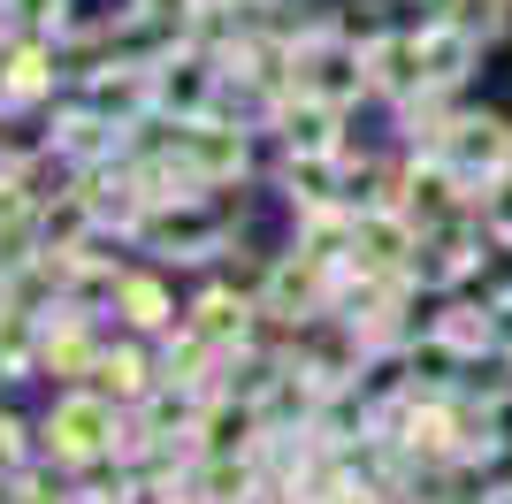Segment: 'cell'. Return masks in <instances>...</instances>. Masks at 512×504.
I'll return each instance as SVG.
<instances>
[{
	"label": "cell",
	"instance_id": "obj_1",
	"mask_svg": "<svg viewBox=\"0 0 512 504\" xmlns=\"http://www.w3.org/2000/svg\"><path fill=\"white\" fill-rule=\"evenodd\" d=\"M115 405H107V390H69L54 413H46V451L62 466H85L100 459V451H115Z\"/></svg>",
	"mask_w": 512,
	"mask_h": 504
},
{
	"label": "cell",
	"instance_id": "obj_2",
	"mask_svg": "<svg viewBox=\"0 0 512 504\" xmlns=\"http://www.w3.org/2000/svg\"><path fill=\"white\" fill-rule=\"evenodd\" d=\"M413 245H421V230H413V214H390V207H367L352 214V260H360V275H390V268H413Z\"/></svg>",
	"mask_w": 512,
	"mask_h": 504
},
{
	"label": "cell",
	"instance_id": "obj_3",
	"mask_svg": "<svg viewBox=\"0 0 512 504\" xmlns=\"http://www.w3.org/2000/svg\"><path fill=\"white\" fill-rule=\"evenodd\" d=\"M176 146H184V168H192L199 184H230V176H245V138L222 130V123H207V115H192Z\"/></svg>",
	"mask_w": 512,
	"mask_h": 504
},
{
	"label": "cell",
	"instance_id": "obj_4",
	"mask_svg": "<svg viewBox=\"0 0 512 504\" xmlns=\"http://www.w3.org/2000/svg\"><path fill=\"white\" fill-rule=\"evenodd\" d=\"M153 100L176 107L184 123H192V115H207V100H214V62H207V54H169V62L153 69Z\"/></svg>",
	"mask_w": 512,
	"mask_h": 504
},
{
	"label": "cell",
	"instance_id": "obj_5",
	"mask_svg": "<svg viewBox=\"0 0 512 504\" xmlns=\"http://www.w3.org/2000/svg\"><path fill=\"white\" fill-rule=\"evenodd\" d=\"M444 153L459 168H512V130L497 123V115H459V123L444 130Z\"/></svg>",
	"mask_w": 512,
	"mask_h": 504
},
{
	"label": "cell",
	"instance_id": "obj_6",
	"mask_svg": "<svg viewBox=\"0 0 512 504\" xmlns=\"http://www.w3.org/2000/svg\"><path fill=\"white\" fill-rule=\"evenodd\" d=\"M329 291V260L321 252H299V260H283L276 275H268V314H314V298Z\"/></svg>",
	"mask_w": 512,
	"mask_h": 504
},
{
	"label": "cell",
	"instance_id": "obj_7",
	"mask_svg": "<svg viewBox=\"0 0 512 504\" xmlns=\"http://www.w3.org/2000/svg\"><path fill=\"white\" fill-rule=\"evenodd\" d=\"M467 268H474V237L459 230V222L421 230V245H413V275H421V283H459Z\"/></svg>",
	"mask_w": 512,
	"mask_h": 504
},
{
	"label": "cell",
	"instance_id": "obj_8",
	"mask_svg": "<svg viewBox=\"0 0 512 504\" xmlns=\"http://www.w3.org/2000/svg\"><path fill=\"white\" fill-rule=\"evenodd\" d=\"M413 199H406V214L421 222V230H436V222H459V161H428V168H413Z\"/></svg>",
	"mask_w": 512,
	"mask_h": 504
},
{
	"label": "cell",
	"instance_id": "obj_9",
	"mask_svg": "<svg viewBox=\"0 0 512 504\" xmlns=\"http://www.w3.org/2000/svg\"><path fill=\"white\" fill-rule=\"evenodd\" d=\"M283 146L291 153H337V100L299 92V100L283 107Z\"/></svg>",
	"mask_w": 512,
	"mask_h": 504
},
{
	"label": "cell",
	"instance_id": "obj_10",
	"mask_svg": "<svg viewBox=\"0 0 512 504\" xmlns=\"http://www.w3.org/2000/svg\"><path fill=\"white\" fill-rule=\"evenodd\" d=\"M192 504H253V466L237 459V451L207 459V466H199V482H192Z\"/></svg>",
	"mask_w": 512,
	"mask_h": 504
},
{
	"label": "cell",
	"instance_id": "obj_11",
	"mask_svg": "<svg viewBox=\"0 0 512 504\" xmlns=\"http://www.w3.org/2000/svg\"><path fill=\"white\" fill-rule=\"evenodd\" d=\"M260 420H268V413H260L253 398H245V405H214V413L199 420V436H207V459H222V451H245V443L260 436Z\"/></svg>",
	"mask_w": 512,
	"mask_h": 504
},
{
	"label": "cell",
	"instance_id": "obj_12",
	"mask_svg": "<svg viewBox=\"0 0 512 504\" xmlns=\"http://www.w3.org/2000/svg\"><path fill=\"white\" fill-rule=\"evenodd\" d=\"M192 329L207 336V344H230V336L245 344V329H253V306H245L237 291H207V298L192 306Z\"/></svg>",
	"mask_w": 512,
	"mask_h": 504
},
{
	"label": "cell",
	"instance_id": "obj_13",
	"mask_svg": "<svg viewBox=\"0 0 512 504\" xmlns=\"http://www.w3.org/2000/svg\"><path fill=\"white\" fill-rule=\"evenodd\" d=\"M146 100H153V69H115V62H107L100 77H92V107H100V115H115V107L138 115Z\"/></svg>",
	"mask_w": 512,
	"mask_h": 504
},
{
	"label": "cell",
	"instance_id": "obj_14",
	"mask_svg": "<svg viewBox=\"0 0 512 504\" xmlns=\"http://www.w3.org/2000/svg\"><path fill=\"white\" fill-rule=\"evenodd\" d=\"M367 84V69L352 62V54H337V46H329V54H314V62H306V77H299V92H321V100H352V92H360Z\"/></svg>",
	"mask_w": 512,
	"mask_h": 504
},
{
	"label": "cell",
	"instance_id": "obj_15",
	"mask_svg": "<svg viewBox=\"0 0 512 504\" xmlns=\"http://www.w3.org/2000/svg\"><path fill=\"white\" fill-rule=\"evenodd\" d=\"M115 306L130 329H169V291L153 275H115Z\"/></svg>",
	"mask_w": 512,
	"mask_h": 504
},
{
	"label": "cell",
	"instance_id": "obj_16",
	"mask_svg": "<svg viewBox=\"0 0 512 504\" xmlns=\"http://www.w3.org/2000/svg\"><path fill=\"white\" fill-rule=\"evenodd\" d=\"M367 77L390 84V92H413V84H421V39H375Z\"/></svg>",
	"mask_w": 512,
	"mask_h": 504
},
{
	"label": "cell",
	"instance_id": "obj_17",
	"mask_svg": "<svg viewBox=\"0 0 512 504\" xmlns=\"http://www.w3.org/2000/svg\"><path fill=\"white\" fill-rule=\"evenodd\" d=\"M54 69H46V46H16L8 62H0V100H39Z\"/></svg>",
	"mask_w": 512,
	"mask_h": 504
},
{
	"label": "cell",
	"instance_id": "obj_18",
	"mask_svg": "<svg viewBox=\"0 0 512 504\" xmlns=\"http://www.w3.org/2000/svg\"><path fill=\"white\" fill-rule=\"evenodd\" d=\"M153 237H161V245H169L176 260H199V252H214V237H222V230H214L207 214H192V207H184V214H161V222H153Z\"/></svg>",
	"mask_w": 512,
	"mask_h": 504
},
{
	"label": "cell",
	"instance_id": "obj_19",
	"mask_svg": "<svg viewBox=\"0 0 512 504\" xmlns=\"http://www.w3.org/2000/svg\"><path fill=\"white\" fill-rule=\"evenodd\" d=\"M39 359H46V367H54V375H85V367H92V359H100V352H92V344H85V329H77V321H62V329H46Z\"/></svg>",
	"mask_w": 512,
	"mask_h": 504
},
{
	"label": "cell",
	"instance_id": "obj_20",
	"mask_svg": "<svg viewBox=\"0 0 512 504\" xmlns=\"http://www.w3.org/2000/svg\"><path fill=\"white\" fill-rule=\"evenodd\" d=\"M39 344H46V336H31V321H23V306H0V375H23Z\"/></svg>",
	"mask_w": 512,
	"mask_h": 504
},
{
	"label": "cell",
	"instance_id": "obj_21",
	"mask_svg": "<svg viewBox=\"0 0 512 504\" xmlns=\"http://www.w3.org/2000/svg\"><path fill=\"white\" fill-rule=\"evenodd\" d=\"M92 375H100L107 398H138V390H146V359H138V352H100V359H92Z\"/></svg>",
	"mask_w": 512,
	"mask_h": 504
},
{
	"label": "cell",
	"instance_id": "obj_22",
	"mask_svg": "<svg viewBox=\"0 0 512 504\" xmlns=\"http://www.w3.org/2000/svg\"><path fill=\"white\" fill-rule=\"evenodd\" d=\"M207 352H214V344H207V336H184V344H169V367H161V375H169L176 382V390H192V382H199V367H207Z\"/></svg>",
	"mask_w": 512,
	"mask_h": 504
},
{
	"label": "cell",
	"instance_id": "obj_23",
	"mask_svg": "<svg viewBox=\"0 0 512 504\" xmlns=\"http://www.w3.org/2000/svg\"><path fill=\"white\" fill-rule=\"evenodd\" d=\"M436 336H451L459 352H474V344H490V336H497V321H490V306H482V314H474V306H459L451 321H436Z\"/></svg>",
	"mask_w": 512,
	"mask_h": 504
},
{
	"label": "cell",
	"instance_id": "obj_24",
	"mask_svg": "<svg viewBox=\"0 0 512 504\" xmlns=\"http://www.w3.org/2000/svg\"><path fill=\"white\" fill-rule=\"evenodd\" d=\"M482 222H490V237L512 245V176H505V168H497V184L482 191Z\"/></svg>",
	"mask_w": 512,
	"mask_h": 504
},
{
	"label": "cell",
	"instance_id": "obj_25",
	"mask_svg": "<svg viewBox=\"0 0 512 504\" xmlns=\"http://www.w3.org/2000/svg\"><path fill=\"white\" fill-rule=\"evenodd\" d=\"M16 466H23V420L0 413V474H16Z\"/></svg>",
	"mask_w": 512,
	"mask_h": 504
},
{
	"label": "cell",
	"instance_id": "obj_26",
	"mask_svg": "<svg viewBox=\"0 0 512 504\" xmlns=\"http://www.w3.org/2000/svg\"><path fill=\"white\" fill-rule=\"evenodd\" d=\"M8 8H16L23 23H39V31H54V23H62V0H8Z\"/></svg>",
	"mask_w": 512,
	"mask_h": 504
},
{
	"label": "cell",
	"instance_id": "obj_27",
	"mask_svg": "<svg viewBox=\"0 0 512 504\" xmlns=\"http://www.w3.org/2000/svg\"><path fill=\"white\" fill-rule=\"evenodd\" d=\"M138 16H153V23H184V16H199V0H138Z\"/></svg>",
	"mask_w": 512,
	"mask_h": 504
},
{
	"label": "cell",
	"instance_id": "obj_28",
	"mask_svg": "<svg viewBox=\"0 0 512 504\" xmlns=\"http://www.w3.org/2000/svg\"><path fill=\"white\" fill-rule=\"evenodd\" d=\"M337 504H383V497H367V489H344V497Z\"/></svg>",
	"mask_w": 512,
	"mask_h": 504
}]
</instances>
